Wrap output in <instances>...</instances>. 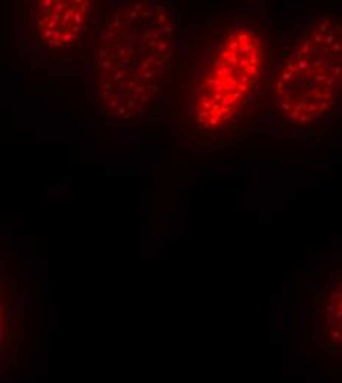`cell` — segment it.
<instances>
[{
  "label": "cell",
  "mask_w": 342,
  "mask_h": 383,
  "mask_svg": "<svg viewBox=\"0 0 342 383\" xmlns=\"http://www.w3.org/2000/svg\"><path fill=\"white\" fill-rule=\"evenodd\" d=\"M172 47L174 27L162 6L131 3L112 15L96 62L99 99L109 114L134 118L146 111L167 83Z\"/></svg>",
  "instance_id": "1"
},
{
  "label": "cell",
  "mask_w": 342,
  "mask_h": 383,
  "mask_svg": "<svg viewBox=\"0 0 342 383\" xmlns=\"http://www.w3.org/2000/svg\"><path fill=\"white\" fill-rule=\"evenodd\" d=\"M341 22L313 24L301 41L283 58L273 83L282 117L310 122L326 115L341 93Z\"/></svg>",
  "instance_id": "2"
},
{
  "label": "cell",
  "mask_w": 342,
  "mask_h": 383,
  "mask_svg": "<svg viewBox=\"0 0 342 383\" xmlns=\"http://www.w3.org/2000/svg\"><path fill=\"white\" fill-rule=\"evenodd\" d=\"M263 68V43L255 31L241 27L221 43L199 84L196 122L218 130L232 120L255 89Z\"/></svg>",
  "instance_id": "3"
},
{
  "label": "cell",
  "mask_w": 342,
  "mask_h": 383,
  "mask_svg": "<svg viewBox=\"0 0 342 383\" xmlns=\"http://www.w3.org/2000/svg\"><path fill=\"white\" fill-rule=\"evenodd\" d=\"M90 1H52L40 4L37 25L43 30V38L52 47L70 44L83 30Z\"/></svg>",
  "instance_id": "4"
},
{
  "label": "cell",
  "mask_w": 342,
  "mask_h": 383,
  "mask_svg": "<svg viewBox=\"0 0 342 383\" xmlns=\"http://www.w3.org/2000/svg\"><path fill=\"white\" fill-rule=\"evenodd\" d=\"M3 337V324H1V310H0V342Z\"/></svg>",
  "instance_id": "5"
}]
</instances>
